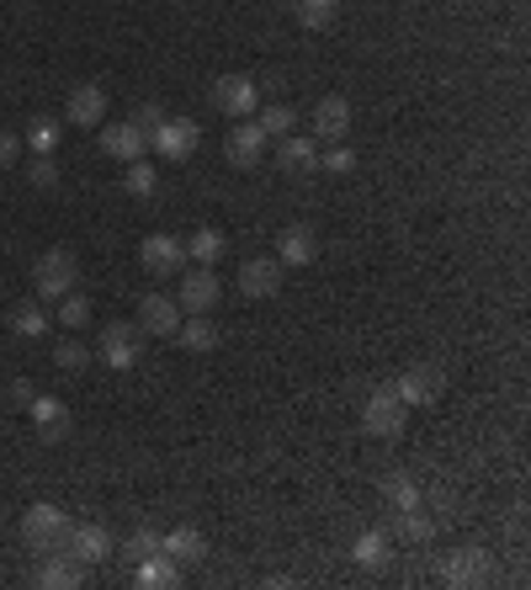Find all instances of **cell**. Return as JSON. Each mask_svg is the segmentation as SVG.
I'll return each mask as SVG.
<instances>
[{
  "instance_id": "31",
  "label": "cell",
  "mask_w": 531,
  "mask_h": 590,
  "mask_svg": "<svg viewBox=\"0 0 531 590\" xmlns=\"http://www.w3.org/2000/svg\"><path fill=\"white\" fill-rule=\"evenodd\" d=\"M11 336H22V341L49 336V314H43L38 303H17V309H11Z\"/></svg>"
},
{
  "instance_id": "17",
  "label": "cell",
  "mask_w": 531,
  "mask_h": 590,
  "mask_svg": "<svg viewBox=\"0 0 531 590\" xmlns=\"http://www.w3.org/2000/svg\"><path fill=\"white\" fill-rule=\"evenodd\" d=\"M277 166L292 176H314L319 171V139L314 133H288V139H277Z\"/></svg>"
},
{
  "instance_id": "32",
  "label": "cell",
  "mask_w": 531,
  "mask_h": 590,
  "mask_svg": "<svg viewBox=\"0 0 531 590\" xmlns=\"http://www.w3.org/2000/svg\"><path fill=\"white\" fill-rule=\"evenodd\" d=\"M122 187H128V197H154V192H160V171H154L149 160H128Z\"/></svg>"
},
{
  "instance_id": "23",
  "label": "cell",
  "mask_w": 531,
  "mask_h": 590,
  "mask_svg": "<svg viewBox=\"0 0 531 590\" xmlns=\"http://www.w3.org/2000/svg\"><path fill=\"white\" fill-rule=\"evenodd\" d=\"M160 548H166V553L181 569H187V564H202V559H208V538H202L197 527H170L166 538H160Z\"/></svg>"
},
{
  "instance_id": "35",
  "label": "cell",
  "mask_w": 531,
  "mask_h": 590,
  "mask_svg": "<svg viewBox=\"0 0 531 590\" xmlns=\"http://www.w3.org/2000/svg\"><path fill=\"white\" fill-rule=\"evenodd\" d=\"M122 553L139 564V559H149V553H160V532L154 527H133L128 538H122Z\"/></svg>"
},
{
  "instance_id": "10",
  "label": "cell",
  "mask_w": 531,
  "mask_h": 590,
  "mask_svg": "<svg viewBox=\"0 0 531 590\" xmlns=\"http://www.w3.org/2000/svg\"><path fill=\"white\" fill-rule=\"evenodd\" d=\"M489 574H494V559H489V548H458L452 559H447V569H441V580L447 586H489Z\"/></svg>"
},
{
  "instance_id": "22",
  "label": "cell",
  "mask_w": 531,
  "mask_h": 590,
  "mask_svg": "<svg viewBox=\"0 0 531 590\" xmlns=\"http://www.w3.org/2000/svg\"><path fill=\"white\" fill-rule=\"evenodd\" d=\"M133 586H139V590H176V586H181V564H176L166 548H160V553L139 559V574H133Z\"/></svg>"
},
{
  "instance_id": "2",
  "label": "cell",
  "mask_w": 531,
  "mask_h": 590,
  "mask_svg": "<svg viewBox=\"0 0 531 590\" xmlns=\"http://www.w3.org/2000/svg\"><path fill=\"white\" fill-rule=\"evenodd\" d=\"M74 282H80V261H74L64 246H53L38 256V267H32L38 298H64V293H74Z\"/></svg>"
},
{
  "instance_id": "42",
  "label": "cell",
  "mask_w": 531,
  "mask_h": 590,
  "mask_svg": "<svg viewBox=\"0 0 531 590\" xmlns=\"http://www.w3.org/2000/svg\"><path fill=\"white\" fill-rule=\"evenodd\" d=\"M425 500H431L435 511H452V490H447V484H435V490L425 494Z\"/></svg>"
},
{
  "instance_id": "5",
  "label": "cell",
  "mask_w": 531,
  "mask_h": 590,
  "mask_svg": "<svg viewBox=\"0 0 531 590\" xmlns=\"http://www.w3.org/2000/svg\"><path fill=\"white\" fill-rule=\"evenodd\" d=\"M213 107L223 118H256V107H261V86L250 80V74H218L213 80Z\"/></svg>"
},
{
  "instance_id": "29",
  "label": "cell",
  "mask_w": 531,
  "mask_h": 590,
  "mask_svg": "<svg viewBox=\"0 0 531 590\" xmlns=\"http://www.w3.org/2000/svg\"><path fill=\"white\" fill-rule=\"evenodd\" d=\"M59 139H64V123H59V118H32L22 144L32 149V154H53V149H59Z\"/></svg>"
},
{
  "instance_id": "13",
  "label": "cell",
  "mask_w": 531,
  "mask_h": 590,
  "mask_svg": "<svg viewBox=\"0 0 531 590\" xmlns=\"http://www.w3.org/2000/svg\"><path fill=\"white\" fill-rule=\"evenodd\" d=\"M139 330H144V336L170 341V336L181 330V303H176V298H160V293L139 298Z\"/></svg>"
},
{
  "instance_id": "27",
  "label": "cell",
  "mask_w": 531,
  "mask_h": 590,
  "mask_svg": "<svg viewBox=\"0 0 531 590\" xmlns=\"http://www.w3.org/2000/svg\"><path fill=\"white\" fill-rule=\"evenodd\" d=\"M383 500L393 506V511H410V506H425V490L414 484L410 473H388V479H383Z\"/></svg>"
},
{
  "instance_id": "39",
  "label": "cell",
  "mask_w": 531,
  "mask_h": 590,
  "mask_svg": "<svg viewBox=\"0 0 531 590\" xmlns=\"http://www.w3.org/2000/svg\"><path fill=\"white\" fill-rule=\"evenodd\" d=\"M17 160H22V139H17L11 128H0V171H6V166H17Z\"/></svg>"
},
{
  "instance_id": "8",
  "label": "cell",
  "mask_w": 531,
  "mask_h": 590,
  "mask_svg": "<svg viewBox=\"0 0 531 590\" xmlns=\"http://www.w3.org/2000/svg\"><path fill=\"white\" fill-rule=\"evenodd\" d=\"M266 144H271V139L256 128V118H240V128H229V139H223V154H229L234 171H256L266 160Z\"/></svg>"
},
{
  "instance_id": "4",
  "label": "cell",
  "mask_w": 531,
  "mask_h": 590,
  "mask_svg": "<svg viewBox=\"0 0 531 590\" xmlns=\"http://www.w3.org/2000/svg\"><path fill=\"white\" fill-rule=\"evenodd\" d=\"M97 357L112 372L139 368V357H144V330H139V324H107L101 341H97Z\"/></svg>"
},
{
  "instance_id": "21",
  "label": "cell",
  "mask_w": 531,
  "mask_h": 590,
  "mask_svg": "<svg viewBox=\"0 0 531 590\" xmlns=\"http://www.w3.org/2000/svg\"><path fill=\"white\" fill-rule=\"evenodd\" d=\"M101 149L112 154V160H144V149H149V133L139 123H118V128H101Z\"/></svg>"
},
{
  "instance_id": "37",
  "label": "cell",
  "mask_w": 531,
  "mask_h": 590,
  "mask_svg": "<svg viewBox=\"0 0 531 590\" xmlns=\"http://www.w3.org/2000/svg\"><path fill=\"white\" fill-rule=\"evenodd\" d=\"M319 171H330V176H345V171H357V154L345 144H330V149H319Z\"/></svg>"
},
{
  "instance_id": "30",
  "label": "cell",
  "mask_w": 531,
  "mask_h": 590,
  "mask_svg": "<svg viewBox=\"0 0 531 590\" xmlns=\"http://www.w3.org/2000/svg\"><path fill=\"white\" fill-rule=\"evenodd\" d=\"M187 256H192L197 267H213L218 256H223V229H213V223H202L192 240H187Z\"/></svg>"
},
{
  "instance_id": "41",
  "label": "cell",
  "mask_w": 531,
  "mask_h": 590,
  "mask_svg": "<svg viewBox=\"0 0 531 590\" xmlns=\"http://www.w3.org/2000/svg\"><path fill=\"white\" fill-rule=\"evenodd\" d=\"M11 404H17V410L32 404V383H27V378H11Z\"/></svg>"
},
{
  "instance_id": "1",
  "label": "cell",
  "mask_w": 531,
  "mask_h": 590,
  "mask_svg": "<svg viewBox=\"0 0 531 590\" xmlns=\"http://www.w3.org/2000/svg\"><path fill=\"white\" fill-rule=\"evenodd\" d=\"M70 532H74L70 511H59L49 500H38L22 517V542L32 553H64V548H70Z\"/></svg>"
},
{
  "instance_id": "25",
  "label": "cell",
  "mask_w": 531,
  "mask_h": 590,
  "mask_svg": "<svg viewBox=\"0 0 531 590\" xmlns=\"http://www.w3.org/2000/svg\"><path fill=\"white\" fill-rule=\"evenodd\" d=\"M388 553H393V538H388V527H367L362 538L351 542V559L362 569H383Z\"/></svg>"
},
{
  "instance_id": "14",
  "label": "cell",
  "mask_w": 531,
  "mask_h": 590,
  "mask_svg": "<svg viewBox=\"0 0 531 590\" xmlns=\"http://www.w3.org/2000/svg\"><path fill=\"white\" fill-rule=\"evenodd\" d=\"M277 261H282V267H309V261H319V234L309 223H288V229L277 234Z\"/></svg>"
},
{
  "instance_id": "3",
  "label": "cell",
  "mask_w": 531,
  "mask_h": 590,
  "mask_svg": "<svg viewBox=\"0 0 531 590\" xmlns=\"http://www.w3.org/2000/svg\"><path fill=\"white\" fill-rule=\"evenodd\" d=\"M362 426H367V437H399L410 426V404L393 389H372L362 399Z\"/></svg>"
},
{
  "instance_id": "7",
  "label": "cell",
  "mask_w": 531,
  "mask_h": 590,
  "mask_svg": "<svg viewBox=\"0 0 531 590\" xmlns=\"http://www.w3.org/2000/svg\"><path fill=\"white\" fill-rule=\"evenodd\" d=\"M139 267H144L149 277H181V271H187V246H181L176 234H144Z\"/></svg>"
},
{
  "instance_id": "19",
  "label": "cell",
  "mask_w": 531,
  "mask_h": 590,
  "mask_svg": "<svg viewBox=\"0 0 531 590\" xmlns=\"http://www.w3.org/2000/svg\"><path fill=\"white\" fill-rule=\"evenodd\" d=\"M345 133H351V101H345V97H324L314 107V139L340 144Z\"/></svg>"
},
{
  "instance_id": "16",
  "label": "cell",
  "mask_w": 531,
  "mask_h": 590,
  "mask_svg": "<svg viewBox=\"0 0 531 590\" xmlns=\"http://www.w3.org/2000/svg\"><path fill=\"white\" fill-rule=\"evenodd\" d=\"M27 416L43 431V442H64V437H70V410H64V399H53V393H32Z\"/></svg>"
},
{
  "instance_id": "20",
  "label": "cell",
  "mask_w": 531,
  "mask_h": 590,
  "mask_svg": "<svg viewBox=\"0 0 531 590\" xmlns=\"http://www.w3.org/2000/svg\"><path fill=\"white\" fill-rule=\"evenodd\" d=\"M32 580H38L43 590H74L80 580H86V564L70 559V553H43V564H38Z\"/></svg>"
},
{
  "instance_id": "12",
  "label": "cell",
  "mask_w": 531,
  "mask_h": 590,
  "mask_svg": "<svg viewBox=\"0 0 531 590\" xmlns=\"http://www.w3.org/2000/svg\"><path fill=\"white\" fill-rule=\"evenodd\" d=\"M218 277H213V267H197V271H181V314H213V303H218Z\"/></svg>"
},
{
  "instance_id": "6",
  "label": "cell",
  "mask_w": 531,
  "mask_h": 590,
  "mask_svg": "<svg viewBox=\"0 0 531 590\" xmlns=\"http://www.w3.org/2000/svg\"><path fill=\"white\" fill-rule=\"evenodd\" d=\"M197 144H202V128L192 123V118H166V123L149 133V149H160V160H192Z\"/></svg>"
},
{
  "instance_id": "24",
  "label": "cell",
  "mask_w": 531,
  "mask_h": 590,
  "mask_svg": "<svg viewBox=\"0 0 531 590\" xmlns=\"http://www.w3.org/2000/svg\"><path fill=\"white\" fill-rule=\"evenodd\" d=\"M435 527L441 521L425 511V506H410V511H393V521H388V538H404V542H431Z\"/></svg>"
},
{
  "instance_id": "40",
  "label": "cell",
  "mask_w": 531,
  "mask_h": 590,
  "mask_svg": "<svg viewBox=\"0 0 531 590\" xmlns=\"http://www.w3.org/2000/svg\"><path fill=\"white\" fill-rule=\"evenodd\" d=\"M133 123L144 128V133H154V128L166 123V112H160V107H154V101H144V107H139V118H133Z\"/></svg>"
},
{
  "instance_id": "9",
  "label": "cell",
  "mask_w": 531,
  "mask_h": 590,
  "mask_svg": "<svg viewBox=\"0 0 531 590\" xmlns=\"http://www.w3.org/2000/svg\"><path fill=\"white\" fill-rule=\"evenodd\" d=\"M282 277H288V267H282L277 256H250L240 267V293L256 298V303H261V298H277L282 293Z\"/></svg>"
},
{
  "instance_id": "18",
  "label": "cell",
  "mask_w": 531,
  "mask_h": 590,
  "mask_svg": "<svg viewBox=\"0 0 531 590\" xmlns=\"http://www.w3.org/2000/svg\"><path fill=\"white\" fill-rule=\"evenodd\" d=\"M64 118H70L74 128H101L107 123V91H101V86H74Z\"/></svg>"
},
{
  "instance_id": "11",
  "label": "cell",
  "mask_w": 531,
  "mask_h": 590,
  "mask_svg": "<svg viewBox=\"0 0 531 590\" xmlns=\"http://www.w3.org/2000/svg\"><path fill=\"white\" fill-rule=\"evenodd\" d=\"M393 393H399L410 410H431V404H441V393H447V378L435 368H410L393 383Z\"/></svg>"
},
{
  "instance_id": "38",
  "label": "cell",
  "mask_w": 531,
  "mask_h": 590,
  "mask_svg": "<svg viewBox=\"0 0 531 590\" xmlns=\"http://www.w3.org/2000/svg\"><path fill=\"white\" fill-rule=\"evenodd\" d=\"M32 187H43V192H53V187H59V166H53L49 154H38V160H32Z\"/></svg>"
},
{
  "instance_id": "26",
  "label": "cell",
  "mask_w": 531,
  "mask_h": 590,
  "mask_svg": "<svg viewBox=\"0 0 531 590\" xmlns=\"http://www.w3.org/2000/svg\"><path fill=\"white\" fill-rule=\"evenodd\" d=\"M256 128H261L266 139H288L292 128H298V112H292L288 101H271V107H256Z\"/></svg>"
},
{
  "instance_id": "33",
  "label": "cell",
  "mask_w": 531,
  "mask_h": 590,
  "mask_svg": "<svg viewBox=\"0 0 531 590\" xmlns=\"http://www.w3.org/2000/svg\"><path fill=\"white\" fill-rule=\"evenodd\" d=\"M292 11H298V22L309 27V32H324V27L335 22L340 0H298V6H292Z\"/></svg>"
},
{
  "instance_id": "15",
  "label": "cell",
  "mask_w": 531,
  "mask_h": 590,
  "mask_svg": "<svg viewBox=\"0 0 531 590\" xmlns=\"http://www.w3.org/2000/svg\"><path fill=\"white\" fill-rule=\"evenodd\" d=\"M70 559H80V564H101V559H112V532L101 527V521H80L70 532V548H64Z\"/></svg>"
},
{
  "instance_id": "34",
  "label": "cell",
  "mask_w": 531,
  "mask_h": 590,
  "mask_svg": "<svg viewBox=\"0 0 531 590\" xmlns=\"http://www.w3.org/2000/svg\"><path fill=\"white\" fill-rule=\"evenodd\" d=\"M59 324H64V330H86V324H91V298H80V288L59 298Z\"/></svg>"
},
{
  "instance_id": "36",
  "label": "cell",
  "mask_w": 531,
  "mask_h": 590,
  "mask_svg": "<svg viewBox=\"0 0 531 590\" xmlns=\"http://www.w3.org/2000/svg\"><path fill=\"white\" fill-rule=\"evenodd\" d=\"M53 362H59L64 372H86V368H91V351H86L80 341H59V346H53Z\"/></svg>"
},
{
  "instance_id": "28",
  "label": "cell",
  "mask_w": 531,
  "mask_h": 590,
  "mask_svg": "<svg viewBox=\"0 0 531 590\" xmlns=\"http://www.w3.org/2000/svg\"><path fill=\"white\" fill-rule=\"evenodd\" d=\"M176 341L187 346V351H213V346H218V324L208 320V314H192V320H181Z\"/></svg>"
}]
</instances>
